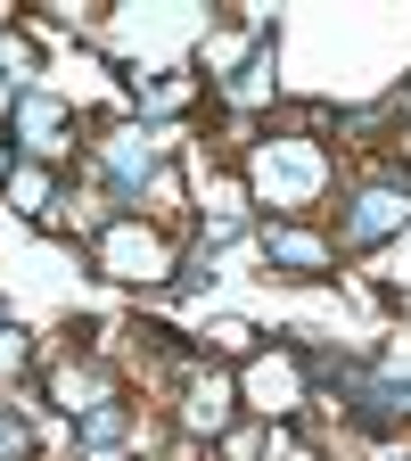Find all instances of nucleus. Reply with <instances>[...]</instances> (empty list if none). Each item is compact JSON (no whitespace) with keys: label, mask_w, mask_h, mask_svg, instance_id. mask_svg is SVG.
<instances>
[{"label":"nucleus","mask_w":411,"mask_h":461,"mask_svg":"<svg viewBox=\"0 0 411 461\" xmlns=\"http://www.w3.org/2000/svg\"><path fill=\"white\" fill-rule=\"evenodd\" d=\"M272 256H288V264H321V240H305V230H272Z\"/></svg>","instance_id":"f03ea898"},{"label":"nucleus","mask_w":411,"mask_h":461,"mask_svg":"<svg viewBox=\"0 0 411 461\" xmlns=\"http://www.w3.org/2000/svg\"><path fill=\"white\" fill-rule=\"evenodd\" d=\"M403 214H411V190H395V182H387V190H371V198H362V214L345 222V240L362 248V240H379V230H395Z\"/></svg>","instance_id":"f257e3e1"}]
</instances>
